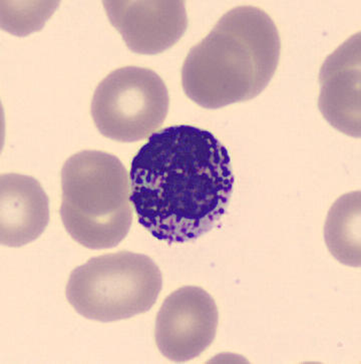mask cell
Listing matches in <instances>:
<instances>
[{
    "label": "cell",
    "mask_w": 361,
    "mask_h": 364,
    "mask_svg": "<svg viewBox=\"0 0 361 364\" xmlns=\"http://www.w3.org/2000/svg\"><path fill=\"white\" fill-rule=\"evenodd\" d=\"M318 107L331 126L360 138V33L326 58L320 70Z\"/></svg>",
    "instance_id": "obj_8"
},
{
    "label": "cell",
    "mask_w": 361,
    "mask_h": 364,
    "mask_svg": "<svg viewBox=\"0 0 361 364\" xmlns=\"http://www.w3.org/2000/svg\"><path fill=\"white\" fill-rule=\"evenodd\" d=\"M324 238L339 262L360 267V192L343 195L329 211Z\"/></svg>",
    "instance_id": "obj_10"
},
{
    "label": "cell",
    "mask_w": 361,
    "mask_h": 364,
    "mask_svg": "<svg viewBox=\"0 0 361 364\" xmlns=\"http://www.w3.org/2000/svg\"><path fill=\"white\" fill-rule=\"evenodd\" d=\"M170 107L165 82L150 68L124 67L97 85L90 112L99 133L111 140H145L164 124Z\"/></svg>",
    "instance_id": "obj_5"
},
{
    "label": "cell",
    "mask_w": 361,
    "mask_h": 364,
    "mask_svg": "<svg viewBox=\"0 0 361 364\" xmlns=\"http://www.w3.org/2000/svg\"><path fill=\"white\" fill-rule=\"evenodd\" d=\"M218 324L211 295L197 286H185L163 302L156 320V343L166 358L187 363L213 343Z\"/></svg>",
    "instance_id": "obj_6"
},
{
    "label": "cell",
    "mask_w": 361,
    "mask_h": 364,
    "mask_svg": "<svg viewBox=\"0 0 361 364\" xmlns=\"http://www.w3.org/2000/svg\"><path fill=\"white\" fill-rule=\"evenodd\" d=\"M60 218L70 237L92 250L119 245L133 222L129 173L116 156L82 151L63 164Z\"/></svg>",
    "instance_id": "obj_3"
},
{
    "label": "cell",
    "mask_w": 361,
    "mask_h": 364,
    "mask_svg": "<svg viewBox=\"0 0 361 364\" xmlns=\"http://www.w3.org/2000/svg\"><path fill=\"white\" fill-rule=\"evenodd\" d=\"M280 51L279 33L269 14L258 7H235L188 53L183 90L205 109L250 101L275 75Z\"/></svg>",
    "instance_id": "obj_2"
},
{
    "label": "cell",
    "mask_w": 361,
    "mask_h": 364,
    "mask_svg": "<svg viewBox=\"0 0 361 364\" xmlns=\"http://www.w3.org/2000/svg\"><path fill=\"white\" fill-rule=\"evenodd\" d=\"M230 155L197 127L153 133L131 161V204L139 223L160 241L186 243L215 228L233 194Z\"/></svg>",
    "instance_id": "obj_1"
},
{
    "label": "cell",
    "mask_w": 361,
    "mask_h": 364,
    "mask_svg": "<svg viewBox=\"0 0 361 364\" xmlns=\"http://www.w3.org/2000/svg\"><path fill=\"white\" fill-rule=\"evenodd\" d=\"M112 26L139 55H157L180 40L188 28L184 1H104Z\"/></svg>",
    "instance_id": "obj_7"
},
{
    "label": "cell",
    "mask_w": 361,
    "mask_h": 364,
    "mask_svg": "<svg viewBox=\"0 0 361 364\" xmlns=\"http://www.w3.org/2000/svg\"><path fill=\"white\" fill-rule=\"evenodd\" d=\"M50 222V200L29 176H0V243L21 247L36 241Z\"/></svg>",
    "instance_id": "obj_9"
},
{
    "label": "cell",
    "mask_w": 361,
    "mask_h": 364,
    "mask_svg": "<svg viewBox=\"0 0 361 364\" xmlns=\"http://www.w3.org/2000/svg\"><path fill=\"white\" fill-rule=\"evenodd\" d=\"M162 287V272L152 259L121 251L90 259L75 268L65 295L85 318L114 322L148 312Z\"/></svg>",
    "instance_id": "obj_4"
}]
</instances>
